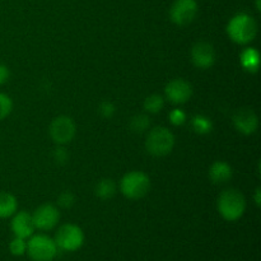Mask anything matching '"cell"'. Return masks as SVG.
Returning <instances> with one entry per match:
<instances>
[{
  "label": "cell",
  "mask_w": 261,
  "mask_h": 261,
  "mask_svg": "<svg viewBox=\"0 0 261 261\" xmlns=\"http://www.w3.org/2000/svg\"><path fill=\"white\" fill-rule=\"evenodd\" d=\"M58 251L54 239L47 234L33 233L27 241V254L32 261H53Z\"/></svg>",
  "instance_id": "5b68a950"
},
{
  "label": "cell",
  "mask_w": 261,
  "mask_h": 261,
  "mask_svg": "<svg viewBox=\"0 0 261 261\" xmlns=\"http://www.w3.org/2000/svg\"><path fill=\"white\" fill-rule=\"evenodd\" d=\"M150 124H152V121H150V117L148 115L138 114L132 117L129 122V127L135 134H143V133L148 132Z\"/></svg>",
  "instance_id": "d6986e66"
},
{
  "label": "cell",
  "mask_w": 261,
  "mask_h": 261,
  "mask_svg": "<svg viewBox=\"0 0 261 261\" xmlns=\"http://www.w3.org/2000/svg\"><path fill=\"white\" fill-rule=\"evenodd\" d=\"M191 61H193L194 66L200 70H206L211 69L216 63V50H214L213 45L205 41H200L196 42L191 48Z\"/></svg>",
  "instance_id": "8fae6325"
},
{
  "label": "cell",
  "mask_w": 261,
  "mask_h": 261,
  "mask_svg": "<svg viewBox=\"0 0 261 261\" xmlns=\"http://www.w3.org/2000/svg\"><path fill=\"white\" fill-rule=\"evenodd\" d=\"M143 107L148 114H160L165 107V98L161 94H150L144 99Z\"/></svg>",
  "instance_id": "ffe728a7"
},
{
  "label": "cell",
  "mask_w": 261,
  "mask_h": 261,
  "mask_svg": "<svg viewBox=\"0 0 261 261\" xmlns=\"http://www.w3.org/2000/svg\"><path fill=\"white\" fill-rule=\"evenodd\" d=\"M255 8H256L257 12L261 10V0H255Z\"/></svg>",
  "instance_id": "f1b7e54d"
},
{
  "label": "cell",
  "mask_w": 261,
  "mask_h": 261,
  "mask_svg": "<svg viewBox=\"0 0 261 261\" xmlns=\"http://www.w3.org/2000/svg\"><path fill=\"white\" fill-rule=\"evenodd\" d=\"M191 127L196 134L205 135L213 130V122L205 115H195L191 119Z\"/></svg>",
  "instance_id": "ac0fdd59"
},
{
  "label": "cell",
  "mask_w": 261,
  "mask_h": 261,
  "mask_svg": "<svg viewBox=\"0 0 261 261\" xmlns=\"http://www.w3.org/2000/svg\"><path fill=\"white\" fill-rule=\"evenodd\" d=\"M254 200H255V204H256L257 208H260L261 206V189L260 188H257L256 190H255Z\"/></svg>",
  "instance_id": "83f0119b"
},
{
  "label": "cell",
  "mask_w": 261,
  "mask_h": 261,
  "mask_svg": "<svg viewBox=\"0 0 261 261\" xmlns=\"http://www.w3.org/2000/svg\"><path fill=\"white\" fill-rule=\"evenodd\" d=\"M17 211V198L8 191H0V219L10 218Z\"/></svg>",
  "instance_id": "2e32d148"
},
{
  "label": "cell",
  "mask_w": 261,
  "mask_h": 261,
  "mask_svg": "<svg viewBox=\"0 0 261 261\" xmlns=\"http://www.w3.org/2000/svg\"><path fill=\"white\" fill-rule=\"evenodd\" d=\"M10 229H12L14 237L24 240L30 239L36 231L32 221V214L25 211L15 212L12 216V221H10Z\"/></svg>",
  "instance_id": "4fadbf2b"
},
{
  "label": "cell",
  "mask_w": 261,
  "mask_h": 261,
  "mask_svg": "<svg viewBox=\"0 0 261 261\" xmlns=\"http://www.w3.org/2000/svg\"><path fill=\"white\" fill-rule=\"evenodd\" d=\"M98 112L103 119H112L116 112V107L111 101H102L98 106Z\"/></svg>",
  "instance_id": "484cf974"
},
{
  "label": "cell",
  "mask_w": 261,
  "mask_h": 261,
  "mask_svg": "<svg viewBox=\"0 0 261 261\" xmlns=\"http://www.w3.org/2000/svg\"><path fill=\"white\" fill-rule=\"evenodd\" d=\"M75 204V195L71 191L65 190L58 196V205L63 209H70Z\"/></svg>",
  "instance_id": "603a6c76"
},
{
  "label": "cell",
  "mask_w": 261,
  "mask_h": 261,
  "mask_svg": "<svg viewBox=\"0 0 261 261\" xmlns=\"http://www.w3.org/2000/svg\"><path fill=\"white\" fill-rule=\"evenodd\" d=\"M48 134L56 145H66L76 134V124L70 116L60 115L51 121Z\"/></svg>",
  "instance_id": "52a82bcc"
},
{
  "label": "cell",
  "mask_w": 261,
  "mask_h": 261,
  "mask_svg": "<svg viewBox=\"0 0 261 261\" xmlns=\"http://www.w3.org/2000/svg\"><path fill=\"white\" fill-rule=\"evenodd\" d=\"M150 190V178L143 171H130L120 181V191L129 200L143 199Z\"/></svg>",
  "instance_id": "277c9868"
},
{
  "label": "cell",
  "mask_w": 261,
  "mask_h": 261,
  "mask_svg": "<svg viewBox=\"0 0 261 261\" xmlns=\"http://www.w3.org/2000/svg\"><path fill=\"white\" fill-rule=\"evenodd\" d=\"M226 32L237 45H249L256 38L257 22L249 13H237L227 23Z\"/></svg>",
  "instance_id": "6da1fadb"
},
{
  "label": "cell",
  "mask_w": 261,
  "mask_h": 261,
  "mask_svg": "<svg viewBox=\"0 0 261 261\" xmlns=\"http://www.w3.org/2000/svg\"><path fill=\"white\" fill-rule=\"evenodd\" d=\"M84 240H86V236H84L83 229L78 224L74 223H66L59 227L54 237L58 249L65 252L78 251L83 246Z\"/></svg>",
  "instance_id": "8992f818"
},
{
  "label": "cell",
  "mask_w": 261,
  "mask_h": 261,
  "mask_svg": "<svg viewBox=\"0 0 261 261\" xmlns=\"http://www.w3.org/2000/svg\"><path fill=\"white\" fill-rule=\"evenodd\" d=\"M117 193V185L112 178H102L94 188V194L101 200H110Z\"/></svg>",
  "instance_id": "e0dca14e"
},
{
  "label": "cell",
  "mask_w": 261,
  "mask_h": 261,
  "mask_svg": "<svg viewBox=\"0 0 261 261\" xmlns=\"http://www.w3.org/2000/svg\"><path fill=\"white\" fill-rule=\"evenodd\" d=\"M208 176L211 182H213L214 185H224L232 178L233 170L229 163L224 162V161H216L209 167Z\"/></svg>",
  "instance_id": "5bb4252c"
},
{
  "label": "cell",
  "mask_w": 261,
  "mask_h": 261,
  "mask_svg": "<svg viewBox=\"0 0 261 261\" xmlns=\"http://www.w3.org/2000/svg\"><path fill=\"white\" fill-rule=\"evenodd\" d=\"M240 63L247 73H257L260 66L259 51L255 47H246L240 54Z\"/></svg>",
  "instance_id": "9a60e30c"
},
{
  "label": "cell",
  "mask_w": 261,
  "mask_h": 261,
  "mask_svg": "<svg viewBox=\"0 0 261 261\" xmlns=\"http://www.w3.org/2000/svg\"><path fill=\"white\" fill-rule=\"evenodd\" d=\"M53 160L54 162L59 166H64L68 163L69 153L68 150L64 148V145H58V147L53 150Z\"/></svg>",
  "instance_id": "cb8c5ba5"
},
{
  "label": "cell",
  "mask_w": 261,
  "mask_h": 261,
  "mask_svg": "<svg viewBox=\"0 0 261 261\" xmlns=\"http://www.w3.org/2000/svg\"><path fill=\"white\" fill-rule=\"evenodd\" d=\"M193 86L182 78H176L168 82L165 87V97L173 105H184L193 97Z\"/></svg>",
  "instance_id": "30bf717a"
},
{
  "label": "cell",
  "mask_w": 261,
  "mask_h": 261,
  "mask_svg": "<svg viewBox=\"0 0 261 261\" xmlns=\"http://www.w3.org/2000/svg\"><path fill=\"white\" fill-rule=\"evenodd\" d=\"M10 78V70L8 66L0 64V86H4Z\"/></svg>",
  "instance_id": "4316f807"
},
{
  "label": "cell",
  "mask_w": 261,
  "mask_h": 261,
  "mask_svg": "<svg viewBox=\"0 0 261 261\" xmlns=\"http://www.w3.org/2000/svg\"><path fill=\"white\" fill-rule=\"evenodd\" d=\"M175 143V135L168 127L157 126L148 133L145 149L153 157H166L173 150Z\"/></svg>",
  "instance_id": "3957f363"
},
{
  "label": "cell",
  "mask_w": 261,
  "mask_h": 261,
  "mask_svg": "<svg viewBox=\"0 0 261 261\" xmlns=\"http://www.w3.org/2000/svg\"><path fill=\"white\" fill-rule=\"evenodd\" d=\"M32 221L36 229L40 231H51L60 222V212L54 204L46 203L36 208L32 213Z\"/></svg>",
  "instance_id": "9c48e42d"
},
{
  "label": "cell",
  "mask_w": 261,
  "mask_h": 261,
  "mask_svg": "<svg viewBox=\"0 0 261 261\" xmlns=\"http://www.w3.org/2000/svg\"><path fill=\"white\" fill-rule=\"evenodd\" d=\"M199 12L196 0H175L170 8V19L178 27H185L194 22Z\"/></svg>",
  "instance_id": "ba28073f"
},
{
  "label": "cell",
  "mask_w": 261,
  "mask_h": 261,
  "mask_svg": "<svg viewBox=\"0 0 261 261\" xmlns=\"http://www.w3.org/2000/svg\"><path fill=\"white\" fill-rule=\"evenodd\" d=\"M9 251L13 256H23V255L27 252V240L14 237V239L9 242Z\"/></svg>",
  "instance_id": "44dd1931"
},
{
  "label": "cell",
  "mask_w": 261,
  "mask_h": 261,
  "mask_svg": "<svg viewBox=\"0 0 261 261\" xmlns=\"http://www.w3.org/2000/svg\"><path fill=\"white\" fill-rule=\"evenodd\" d=\"M168 119L173 126H181L186 122V114L181 109H173L172 111L168 114Z\"/></svg>",
  "instance_id": "d4e9b609"
},
{
  "label": "cell",
  "mask_w": 261,
  "mask_h": 261,
  "mask_svg": "<svg viewBox=\"0 0 261 261\" xmlns=\"http://www.w3.org/2000/svg\"><path fill=\"white\" fill-rule=\"evenodd\" d=\"M232 121L237 132L244 135L254 134L259 127V117L256 112L249 107L237 110L232 116Z\"/></svg>",
  "instance_id": "7c38bea8"
},
{
  "label": "cell",
  "mask_w": 261,
  "mask_h": 261,
  "mask_svg": "<svg viewBox=\"0 0 261 261\" xmlns=\"http://www.w3.org/2000/svg\"><path fill=\"white\" fill-rule=\"evenodd\" d=\"M13 111V99L7 93L0 92V122L7 119Z\"/></svg>",
  "instance_id": "7402d4cb"
},
{
  "label": "cell",
  "mask_w": 261,
  "mask_h": 261,
  "mask_svg": "<svg viewBox=\"0 0 261 261\" xmlns=\"http://www.w3.org/2000/svg\"><path fill=\"white\" fill-rule=\"evenodd\" d=\"M246 199L237 189H226L217 200V211L227 222H236L244 217L246 212Z\"/></svg>",
  "instance_id": "7a4b0ae2"
}]
</instances>
